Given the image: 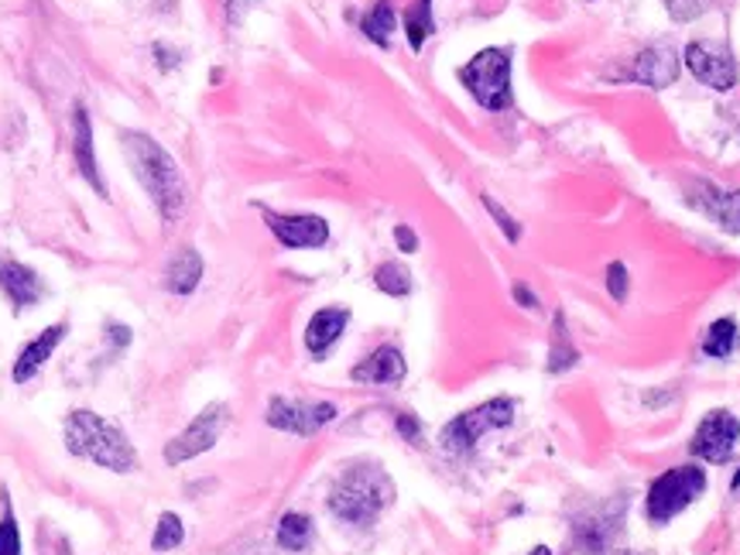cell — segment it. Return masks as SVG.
<instances>
[{
    "label": "cell",
    "instance_id": "cell-9",
    "mask_svg": "<svg viewBox=\"0 0 740 555\" xmlns=\"http://www.w3.org/2000/svg\"><path fill=\"white\" fill-rule=\"evenodd\" d=\"M227 418H230L227 415V405H209V409H203L193 418V425L182 428L178 436L165 446V463H168V467H178V463H185V459H196V456L209 453L216 446V439H220Z\"/></svg>",
    "mask_w": 740,
    "mask_h": 555
},
{
    "label": "cell",
    "instance_id": "cell-13",
    "mask_svg": "<svg viewBox=\"0 0 740 555\" xmlns=\"http://www.w3.org/2000/svg\"><path fill=\"white\" fill-rule=\"evenodd\" d=\"M0 292L8 295L14 313H24V308H35L45 298V282L39 271H31L21 261H0Z\"/></svg>",
    "mask_w": 740,
    "mask_h": 555
},
{
    "label": "cell",
    "instance_id": "cell-4",
    "mask_svg": "<svg viewBox=\"0 0 740 555\" xmlns=\"http://www.w3.org/2000/svg\"><path fill=\"white\" fill-rule=\"evenodd\" d=\"M459 83L470 89V97L483 110H508L514 104L511 92V52L508 48H483L467 66L459 69Z\"/></svg>",
    "mask_w": 740,
    "mask_h": 555
},
{
    "label": "cell",
    "instance_id": "cell-7",
    "mask_svg": "<svg viewBox=\"0 0 740 555\" xmlns=\"http://www.w3.org/2000/svg\"><path fill=\"white\" fill-rule=\"evenodd\" d=\"M336 405L329 401H292V398H271L264 422L271 428L292 432V436H316L319 428L336 422Z\"/></svg>",
    "mask_w": 740,
    "mask_h": 555
},
{
    "label": "cell",
    "instance_id": "cell-25",
    "mask_svg": "<svg viewBox=\"0 0 740 555\" xmlns=\"http://www.w3.org/2000/svg\"><path fill=\"white\" fill-rule=\"evenodd\" d=\"M436 31V18H432V0H415V4L405 11V35L412 52H422V45L428 42V35Z\"/></svg>",
    "mask_w": 740,
    "mask_h": 555
},
{
    "label": "cell",
    "instance_id": "cell-8",
    "mask_svg": "<svg viewBox=\"0 0 740 555\" xmlns=\"http://www.w3.org/2000/svg\"><path fill=\"white\" fill-rule=\"evenodd\" d=\"M274 240L289 251H319L329 243V224L316 213H274L258 206Z\"/></svg>",
    "mask_w": 740,
    "mask_h": 555
},
{
    "label": "cell",
    "instance_id": "cell-28",
    "mask_svg": "<svg viewBox=\"0 0 740 555\" xmlns=\"http://www.w3.org/2000/svg\"><path fill=\"white\" fill-rule=\"evenodd\" d=\"M668 8V18L678 21V24H689L696 18H703L709 8H714V0H665Z\"/></svg>",
    "mask_w": 740,
    "mask_h": 555
},
{
    "label": "cell",
    "instance_id": "cell-31",
    "mask_svg": "<svg viewBox=\"0 0 740 555\" xmlns=\"http://www.w3.org/2000/svg\"><path fill=\"white\" fill-rule=\"evenodd\" d=\"M607 292L613 302H624L628 298V268L621 261L607 264Z\"/></svg>",
    "mask_w": 740,
    "mask_h": 555
},
{
    "label": "cell",
    "instance_id": "cell-6",
    "mask_svg": "<svg viewBox=\"0 0 740 555\" xmlns=\"http://www.w3.org/2000/svg\"><path fill=\"white\" fill-rule=\"evenodd\" d=\"M511 422H514V401L511 398H490V401H483V405L446 422L443 432H439V443H443L446 453L459 456V453L477 449V443L487 436V432L508 428Z\"/></svg>",
    "mask_w": 740,
    "mask_h": 555
},
{
    "label": "cell",
    "instance_id": "cell-3",
    "mask_svg": "<svg viewBox=\"0 0 740 555\" xmlns=\"http://www.w3.org/2000/svg\"><path fill=\"white\" fill-rule=\"evenodd\" d=\"M66 449L79 459H89L97 463L104 470H113V474H131L141 467V459L134 453V446L128 443V436L104 422L97 412H73L66 418Z\"/></svg>",
    "mask_w": 740,
    "mask_h": 555
},
{
    "label": "cell",
    "instance_id": "cell-37",
    "mask_svg": "<svg viewBox=\"0 0 740 555\" xmlns=\"http://www.w3.org/2000/svg\"><path fill=\"white\" fill-rule=\"evenodd\" d=\"M600 555H648V552H610V548H607V552H600Z\"/></svg>",
    "mask_w": 740,
    "mask_h": 555
},
{
    "label": "cell",
    "instance_id": "cell-21",
    "mask_svg": "<svg viewBox=\"0 0 740 555\" xmlns=\"http://www.w3.org/2000/svg\"><path fill=\"white\" fill-rule=\"evenodd\" d=\"M274 542H278V548H285V552H302V548H308V542H313V518H308V514H298V511H289L282 521H278Z\"/></svg>",
    "mask_w": 740,
    "mask_h": 555
},
{
    "label": "cell",
    "instance_id": "cell-17",
    "mask_svg": "<svg viewBox=\"0 0 740 555\" xmlns=\"http://www.w3.org/2000/svg\"><path fill=\"white\" fill-rule=\"evenodd\" d=\"M73 159H76L79 175H83L100 196H107V182H104V175H100V168H97V154H92V123H89L86 107H76V110H73Z\"/></svg>",
    "mask_w": 740,
    "mask_h": 555
},
{
    "label": "cell",
    "instance_id": "cell-15",
    "mask_svg": "<svg viewBox=\"0 0 740 555\" xmlns=\"http://www.w3.org/2000/svg\"><path fill=\"white\" fill-rule=\"evenodd\" d=\"M66 333H69V326H66V323H55V326L42 329L35 339H31L28 347H21V353H18V360H14V367H11V378H14V384H28L31 378H35L39 370L52 360V353L58 350L62 339H66Z\"/></svg>",
    "mask_w": 740,
    "mask_h": 555
},
{
    "label": "cell",
    "instance_id": "cell-33",
    "mask_svg": "<svg viewBox=\"0 0 740 555\" xmlns=\"http://www.w3.org/2000/svg\"><path fill=\"white\" fill-rule=\"evenodd\" d=\"M394 243H398V251H405V254H415L418 251V237H415V230L409 224H398L394 227Z\"/></svg>",
    "mask_w": 740,
    "mask_h": 555
},
{
    "label": "cell",
    "instance_id": "cell-30",
    "mask_svg": "<svg viewBox=\"0 0 740 555\" xmlns=\"http://www.w3.org/2000/svg\"><path fill=\"white\" fill-rule=\"evenodd\" d=\"M483 209L493 216V220H498V227L504 230V237H508L511 243H518V240H521V224L514 220V216H511L501 203H493L490 196H483Z\"/></svg>",
    "mask_w": 740,
    "mask_h": 555
},
{
    "label": "cell",
    "instance_id": "cell-2",
    "mask_svg": "<svg viewBox=\"0 0 740 555\" xmlns=\"http://www.w3.org/2000/svg\"><path fill=\"white\" fill-rule=\"evenodd\" d=\"M329 511L353 529H370L394 504V480L378 463H353L329 490Z\"/></svg>",
    "mask_w": 740,
    "mask_h": 555
},
{
    "label": "cell",
    "instance_id": "cell-1",
    "mask_svg": "<svg viewBox=\"0 0 740 555\" xmlns=\"http://www.w3.org/2000/svg\"><path fill=\"white\" fill-rule=\"evenodd\" d=\"M123 154L131 159L138 182L144 185V193L151 196V203L159 206L165 227H172L182 209H185V178L175 165L172 154L141 131H123Z\"/></svg>",
    "mask_w": 740,
    "mask_h": 555
},
{
    "label": "cell",
    "instance_id": "cell-29",
    "mask_svg": "<svg viewBox=\"0 0 740 555\" xmlns=\"http://www.w3.org/2000/svg\"><path fill=\"white\" fill-rule=\"evenodd\" d=\"M0 555H21V532L11 504L4 508V518H0Z\"/></svg>",
    "mask_w": 740,
    "mask_h": 555
},
{
    "label": "cell",
    "instance_id": "cell-18",
    "mask_svg": "<svg viewBox=\"0 0 740 555\" xmlns=\"http://www.w3.org/2000/svg\"><path fill=\"white\" fill-rule=\"evenodd\" d=\"M350 323V308H319L305 326V350L313 357H326Z\"/></svg>",
    "mask_w": 740,
    "mask_h": 555
},
{
    "label": "cell",
    "instance_id": "cell-23",
    "mask_svg": "<svg viewBox=\"0 0 740 555\" xmlns=\"http://www.w3.org/2000/svg\"><path fill=\"white\" fill-rule=\"evenodd\" d=\"M579 363V350L573 347V339L566 333V316L555 313V333H552V350H548V370L552 374H563V370Z\"/></svg>",
    "mask_w": 740,
    "mask_h": 555
},
{
    "label": "cell",
    "instance_id": "cell-38",
    "mask_svg": "<svg viewBox=\"0 0 740 555\" xmlns=\"http://www.w3.org/2000/svg\"><path fill=\"white\" fill-rule=\"evenodd\" d=\"M737 487H740V470L733 474V490H737Z\"/></svg>",
    "mask_w": 740,
    "mask_h": 555
},
{
    "label": "cell",
    "instance_id": "cell-11",
    "mask_svg": "<svg viewBox=\"0 0 740 555\" xmlns=\"http://www.w3.org/2000/svg\"><path fill=\"white\" fill-rule=\"evenodd\" d=\"M686 66L703 86L717 89V92H727L737 86V62L730 58L727 48H717L709 42H693L686 48Z\"/></svg>",
    "mask_w": 740,
    "mask_h": 555
},
{
    "label": "cell",
    "instance_id": "cell-5",
    "mask_svg": "<svg viewBox=\"0 0 740 555\" xmlns=\"http://www.w3.org/2000/svg\"><path fill=\"white\" fill-rule=\"evenodd\" d=\"M706 490V470H699L696 463H686V467H672L665 470L652 487H648L644 498V514L652 524H668L672 518L683 514L689 504H696Z\"/></svg>",
    "mask_w": 740,
    "mask_h": 555
},
{
    "label": "cell",
    "instance_id": "cell-36",
    "mask_svg": "<svg viewBox=\"0 0 740 555\" xmlns=\"http://www.w3.org/2000/svg\"><path fill=\"white\" fill-rule=\"evenodd\" d=\"M529 555H552V548H548V545H535V548H532Z\"/></svg>",
    "mask_w": 740,
    "mask_h": 555
},
{
    "label": "cell",
    "instance_id": "cell-14",
    "mask_svg": "<svg viewBox=\"0 0 740 555\" xmlns=\"http://www.w3.org/2000/svg\"><path fill=\"white\" fill-rule=\"evenodd\" d=\"M405 374H409L405 353H401L398 347H391V344H384L374 353H367L350 370V381H357V384H401Z\"/></svg>",
    "mask_w": 740,
    "mask_h": 555
},
{
    "label": "cell",
    "instance_id": "cell-34",
    "mask_svg": "<svg viewBox=\"0 0 740 555\" xmlns=\"http://www.w3.org/2000/svg\"><path fill=\"white\" fill-rule=\"evenodd\" d=\"M511 295H514V302H518L521 308H532V313L538 308V298H535V292H532L529 285H521V282H518V285L511 289Z\"/></svg>",
    "mask_w": 740,
    "mask_h": 555
},
{
    "label": "cell",
    "instance_id": "cell-26",
    "mask_svg": "<svg viewBox=\"0 0 740 555\" xmlns=\"http://www.w3.org/2000/svg\"><path fill=\"white\" fill-rule=\"evenodd\" d=\"M374 289L391 298H405V295H412V271L401 261H384L374 271Z\"/></svg>",
    "mask_w": 740,
    "mask_h": 555
},
{
    "label": "cell",
    "instance_id": "cell-19",
    "mask_svg": "<svg viewBox=\"0 0 740 555\" xmlns=\"http://www.w3.org/2000/svg\"><path fill=\"white\" fill-rule=\"evenodd\" d=\"M693 206L703 209L709 220H714L723 233H740V189L733 193H723V189H714V185H699V196H693Z\"/></svg>",
    "mask_w": 740,
    "mask_h": 555
},
{
    "label": "cell",
    "instance_id": "cell-24",
    "mask_svg": "<svg viewBox=\"0 0 740 555\" xmlns=\"http://www.w3.org/2000/svg\"><path fill=\"white\" fill-rule=\"evenodd\" d=\"M737 344H740L737 323L733 319H717L703 336V353L714 357V360H727L737 350Z\"/></svg>",
    "mask_w": 740,
    "mask_h": 555
},
{
    "label": "cell",
    "instance_id": "cell-20",
    "mask_svg": "<svg viewBox=\"0 0 740 555\" xmlns=\"http://www.w3.org/2000/svg\"><path fill=\"white\" fill-rule=\"evenodd\" d=\"M199 278H203V254L196 247H182L165 264V289L172 295H193L199 289Z\"/></svg>",
    "mask_w": 740,
    "mask_h": 555
},
{
    "label": "cell",
    "instance_id": "cell-35",
    "mask_svg": "<svg viewBox=\"0 0 740 555\" xmlns=\"http://www.w3.org/2000/svg\"><path fill=\"white\" fill-rule=\"evenodd\" d=\"M110 339H113V347L131 344V329L128 326H110Z\"/></svg>",
    "mask_w": 740,
    "mask_h": 555
},
{
    "label": "cell",
    "instance_id": "cell-10",
    "mask_svg": "<svg viewBox=\"0 0 740 555\" xmlns=\"http://www.w3.org/2000/svg\"><path fill=\"white\" fill-rule=\"evenodd\" d=\"M737 439H740L737 415H730L727 409H717L696 425L689 449L706 463H727L737 449Z\"/></svg>",
    "mask_w": 740,
    "mask_h": 555
},
{
    "label": "cell",
    "instance_id": "cell-27",
    "mask_svg": "<svg viewBox=\"0 0 740 555\" xmlns=\"http://www.w3.org/2000/svg\"><path fill=\"white\" fill-rule=\"evenodd\" d=\"M182 542H185V524H182V518L172 514V511H165L159 518V529H154V535H151V552H172Z\"/></svg>",
    "mask_w": 740,
    "mask_h": 555
},
{
    "label": "cell",
    "instance_id": "cell-22",
    "mask_svg": "<svg viewBox=\"0 0 740 555\" xmlns=\"http://www.w3.org/2000/svg\"><path fill=\"white\" fill-rule=\"evenodd\" d=\"M394 24H398V18H394V4H391V0H378V4L360 18V31L374 45H381V48L391 45Z\"/></svg>",
    "mask_w": 740,
    "mask_h": 555
},
{
    "label": "cell",
    "instance_id": "cell-32",
    "mask_svg": "<svg viewBox=\"0 0 740 555\" xmlns=\"http://www.w3.org/2000/svg\"><path fill=\"white\" fill-rule=\"evenodd\" d=\"M394 425H398L401 436H405V443H412V446H418V443H422V422H418L415 415L401 412V415L394 418Z\"/></svg>",
    "mask_w": 740,
    "mask_h": 555
},
{
    "label": "cell",
    "instance_id": "cell-12",
    "mask_svg": "<svg viewBox=\"0 0 740 555\" xmlns=\"http://www.w3.org/2000/svg\"><path fill=\"white\" fill-rule=\"evenodd\" d=\"M621 521H624L621 504H617L613 511H610V508H600V511H590V514L576 518V524H573L576 545H579L583 552H590V555L607 552L610 542H613L617 535H621Z\"/></svg>",
    "mask_w": 740,
    "mask_h": 555
},
{
    "label": "cell",
    "instance_id": "cell-16",
    "mask_svg": "<svg viewBox=\"0 0 740 555\" xmlns=\"http://www.w3.org/2000/svg\"><path fill=\"white\" fill-rule=\"evenodd\" d=\"M628 76L634 83H641V86L665 89V86H672L678 79V55H675L672 45H652V48H644L634 58V66H631Z\"/></svg>",
    "mask_w": 740,
    "mask_h": 555
}]
</instances>
